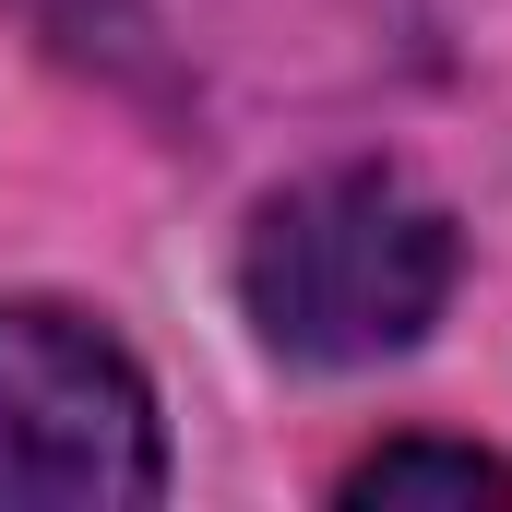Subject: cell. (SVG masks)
<instances>
[{"label":"cell","mask_w":512,"mask_h":512,"mask_svg":"<svg viewBox=\"0 0 512 512\" xmlns=\"http://www.w3.org/2000/svg\"><path fill=\"white\" fill-rule=\"evenodd\" d=\"M167 489L155 393L84 310L0 298V512H143Z\"/></svg>","instance_id":"obj_2"},{"label":"cell","mask_w":512,"mask_h":512,"mask_svg":"<svg viewBox=\"0 0 512 512\" xmlns=\"http://www.w3.org/2000/svg\"><path fill=\"white\" fill-rule=\"evenodd\" d=\"M453 215L429 191H405L393 167H322L298 191H274L239 251V298H251L262 346L310 358V370H370L405 358L441 298H453Z\"/></svg>","instance_id":"obj_1"},{"label":"cell","mask_w":512,"mask_h":512,"mask_svg":"<svg viewBox=\"0 0 512 512\" xmlns=\"http://www.w3.org/2000/svg\"><path fill=\"white\" fill-rule=\"evenodd\" d=\"M417 501H501L512 512V465L501 453H477V441H382L370 465H346V512H417Z\"/></svg>","instance_id":"obj_3"}]
</instances>
